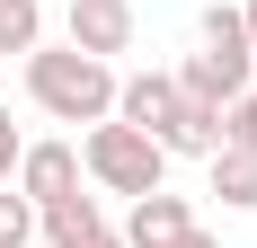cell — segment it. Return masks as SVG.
<instances>
[{
    "mask_svg": "<svg viewBox=\"0 0 257 248\" xmlns=\"http://www.w3.org/2000/svg\"><path fill=\"white\" fill-rule=\"evenodd\" d=\"M27 98L45 106L53 124H98V115H115V71H106L98 53L36 45L27 53Z\"/></svg>",
    "mask_w": 257,
    "mask_h": 248,
    "instance_id": "cell-1",
    "label": "cell"
},
{
    "mask_svg": "<svg viewBox=\"0 0 257 248\" xmlns=\"http://www.w3.org/2000/svg\"><path fill=\"white\" fill-rule=\"evenodd\" d=\"M80 169L98 177L106 195H151L160 177H169V151H160L151 133H133V124L98 115V124H89V142H80Z\"/></svg>",
    "mask_w": 257,
    "mask_h": 248,
    "instance_id": "cell-2",
    "label": "cell"
},
{
    "mask_svg": "<svg viewBox=\"0 0 257 248\" xmlns=\"http://www.w3.org/2000/svg\"><path fill=\"white\" fill-rule=\"evenodd\" d=\"M62 45H71V53H98V62H115V53L133 45V0H71Z\"/></svg>",
    "mask_w": 257,
    "mask_h": 248,
    "instance_id": "cell-3",
    "label": "cell"
},
{
    "mask_svg": "<svg viewBox=\"0 0 257 248\" xmlns=\"http://www.w3.org/2000/svg\"><path fill=\"white\" fill-rule=\"evenodd\" d=\"M248 45H204V53H186V71H178V98H204V106H231L239 89H248Z\"/></svg>",
    "mask_w": 257,
    "mask_h": 248,
    "instance_id": "cell-4",
    "label": "cell"
},
{
    "mask_svg": "<svg viewBox=\"0 0 257 248\" xmlns=\"http://www.w3.org/2000/svg\"><path fill=\"white\" fill-rule=\"evenodd\" d=\"M9 177H18V195L36 204V213H45V204L80 195V151H71V142H27V151H18V169H9Z\"/></svg>",
    "mask_w": 257,
    "mask_h": 248,
    "instance_id": "cell-5",
    "label": "cell"
},
{
    "mask_svg": "<svg viewBox=\"0 0 257 248\" xmlns=\"http://www.w3.org/2000/svg\"><path fill=\"white\" fill-rule=\"evenodd\" d=\"M186 230H195L186 195L151 186V195H133V213H124V230H115V239H124V248H169V239H186Z\"/></svg>",
    "mask_w": 257,
    "mask_h": 248,
    "instance_id": "cell-6",
    "label": "cell"
},
{
    "mask_svg": "<svg viewBox=\"0 0 257 248\" xmlns=\"http://www.w3.org/2000/svg\"><path fill=\"white\" fill-rule=\"evenodd\" d=\"M160 151H169V160H213V151H222V106L178 98V106H169V124H160Z\"/></svg>",
    "mask_w": 257,
    "mask_h": 248,
    "instance_id": "cell-7",
    "label": "cell"
},
{
    "mask_svg": "<svg viewBox=\"0 0 257 248\" xmlns=\"http://www.w3.org/2000/svg\"><path fill=\"white\" fill-rule=\"evenodd\" d=\"M169 106H178V80H169V71H133V80H115V124L151 133V142H160V124H169Z\"/></svg>",
    "mask_w": 257,
    "mask_h": 248,
    "instance_id": "cell-8",
    "label": "cell"
},
{
    "mask_svg": "<svg viewBox=\"0 0 257 248\" xmlns=\"http://www.w3.org/2000/svg\"><path fill=\"white\" fill-rule=\"evenodd\" d=\"M36 230H45V248H98L106 239V213H98V195H62V204L36 213Z\"/></svg>",
    "mask_w": 257,
    "mask_h": 248,
    "instance_id": "cell-9",
    "label": "cell"
},
{
    "mask_svg": "<svg viewBox=\"0 0 257 248\" xmlns=\"http://www.w3.org/2000/svg\"><path fill=\"white\" fill-rule=\"evenodd\" d=\"M204 177H213V195L231 204V213H257V151H239V142H222L204 160Z\"/></svg>",
    "mask_w": 257,
    "mask_h": 248,
    "instance_id": "cell-10",
    "label": "cell"
},
{
    "mask_svg": "<svg viewBox=\"0 0 257 248\" xmlns=\"http://www.w3.org/2000/svg\"><path fill=\"white\" fill-rule=\"evenodd\" d=\"M45 45V0H0V53H36Z\"/></svg>",
    "mask_w": 257,
    "mask_h": 248,
    "instance_id": "cell-11",
    "label": "cell"
},
{
    "mask_svg": "<svg viewBox=\"0 0 257 248\" xmlns=\"http://www.w3.org/2000/svg\"><path fill=\"white\" fill-rule=\"evenodd\" d=\"M27 239H36V204L9 186V195H0V248H27Z\"/></svg>",
    "mask_w": 257,
    "mask_h": 248,
    "instance_id": "cell-12",
    "label": "cell"
},
{
    "mask_svg": "<svg viewBox=\"0 0 257 248\" xmlns=\"http://www.w3.org/2000/svg\"><path fill=\"white\" fill-rule=\"evenodd\" d=\"M222 142H239V151H257V89H239V98L222 106Z\"/></svg>",
    "mask_w": 257,
    "mask_h": 248,
    "instance_id": "cell-13",
    "label": "cell"
},
{
    "mask_svg": "<svg viewBox=\"0 0 257 248\" xmlns=\"http://www.w3.org/2000/svg\"><path fill=\"white\" fill-rule=\"evenodd\" d=\"M18 151H27V133L9 124V106H0V186H9V169H18Z\"/></svg>",
    "mask_w": 257,
    "mask_h": 248,
    "instance_id": "cell-14",
    "label": "cell"
},
{
    "mask_svg": "<svg viewBox=\"0 0 257 248\" xmlns=\"http://www.w3.org/2000/svg\"><path fill=\"white\" fill-rule=\"evenodd\" d=\"M239 36H248V62H257V0H239Z\"/></svg>",
    "mask_w": 257,
    "mask_h": 248,
    "instance_id": "cell-15",
    "label": "cell"
},
{
    "mask_svg": "<svg viewBox=\"0 0 257 248\" xmlns=\"http://www.w3.org/2000/svg\"><path fill=\"white\" fill-rule=\"evenodd\" d=\"M169 248H222V239H213V230H186V239H169Z\"/></svg>",
    "mask_w": 257,
    "mask_h": 248,
    "instance_id": "cell-16",
    "label": "cell"
},
{
    "mask_svg": "<svg viewBox=\"0 0 257 248\" xmlns=\"http://www.w3.org/2000/svg\"><path fill=\"white\" fill-rule=\"evenodd\" d=\"M98 248H124V239H115V230H106V239H98Z\"/></svg>",
    "mask_w": 257,
    "mask_h": 248,
    "instance_id": "cell-17",
    "label": "cell"
}]
</instances>
